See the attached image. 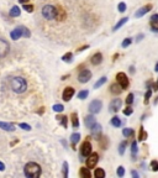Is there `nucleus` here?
<instances>
[{
  "mask_svg": "<svg viewBox=\"0 0 158 178\" xmlns=\"http://www.w3.org/2000/svg\"><path fill=\"white\" fill-rule=\"evenodd\" d=\"M41 172H42L41 167L35 162H28L24 168V173L28 178H37L41 176Z\"/></svg>",
  "mask_w": 158,
  "mask_h": 178,
  "instance_id": "1",
  "label": "nucleus"
},
{
  "mask_svg": "<svg viewBox=\"0 0 158 178\" xmlns=\"http://www.w3.org/2000/svg\"><path fill=\"white\" fill-rule=\"evenodd\" d=\"M10 84H11V88L15 93H24L26 89H27V83L26 80L22 78V77H15L11 79L10 82Z\"/></svg>",
  "mask_w": 158,
  "mask_h": 178,
  "instance_id": "2",
  "label": "nucleus"
},
{
  "mask_svg": "<svg viewBox=\"0 0 158 178\" xmlns=\"http://www.w3.org/2000/svg\"><path fill=\"white\" fill-rule=\"evenodd\" d=\"M42 15L47 20H53L57 15V8H55L53 5H45L42 8Z\"/></svg>",
  "mask_w": 158,
  "mask_h": 178,
  "instance_id": "3",
  "label": "nucleus"
},
{
  "mask_svg": "<svg viewBox=\"0 0 158 178\" xmlns=\"http://www.w3.org/2000/svg\"><path fill=\"white\" fill-rule=\"evenodd\" d=\"M116 80H118V83L121 86V88L122 89H126L129 87V78H127V76L125 74V73H122V72H120V73H118L116 74Z\"/></svg>",
  "mask_w": 158,
  "mask_h": 178,
  "instance_id": "4",
  "label": "nucleus"
},
{
  "mask_svg": "<svg viewBox=\"0 0 158 178\" xmlns=\"http://www.w3.org/2000/svg\"><path fill=\"white\" fill-rule=\"evenodd\" d=\"M101 108H103V103H101L100 100L95 99V100H93V101L89 104V113H91V114H98V113L101 110Z\"/></svg>",
  "mask_w": 158,
  "mask_h": 178,
  "instance_id": "5",
  "label": "nucleus"
},
{
  "mask_svg": "<svg viewBox=\"0 0 158 178\" xmlns=\"http://www.w3.org/2000/svg\"><path fill=\"white\" fill-rule=\"evenodd\" d=\"M98 161H99V155H98V153H90V155L88 156V160L85 161L87 167H88L89 170H90V168H94V167L97 166Z\"/></svg>",
  "mask_w": 158,
  "mask_h": 178,
  "instance_id": "6",
  "label": "nucleus"
},
{
  "mask_svg": "<svg viewBox=\"0 0 158 178\" xmlns=\"http://www.w3.org/2000/svg\"><path fill=\"white\" fill-rule=\"evenodd\" d=\"M90 78H91V72L89 69H82L78 74V80L80 83H87L90 80Z\"/></svg>",
  "mask_w": 158,
  "mask_h": 178,
  "instance_id": "7",
  "label": "nucleus"
},
{
  "mask_svg": "<svg viewBox=\"0 0 158 178\" xmlns=\"http://www.w3.org/2000/svg\"><path fill=\"white\" fill-rule=\"evenodd\" d=\"M121 105H122L121 99H114L109 104V111L110 113H118L121 109Z\"/></svg>",
  "mask_w": 158,
  "mask_h": 178,
  "instance_id": "8",
  "label": "nucleus"
},
{
  "mask_svg": "<svg viewBox=\"0 0 158 178\" xmlns=\"http://www.w3.org/2000/svg\"><path fill=\"white\" fill-rule=\"evenodd\" d=\"M91 153V143L89 141H84L80 146V155L84 157H88Z\"/></svg>",
  "mask_w": 158,
  "mask_h": 178,
  "instance_id": "9",
  "label": "nucleus"
},
{
  "mask_svg": "<svg viewBox=\"0 0 158 178\" xmlns=\"http://www.w3.org/2000/svg\"><path fill=\"white\" fill-rule=\"evenodd\" d=\"M10 51V46L5 40L0 38V57H5Z\"/></svg>",
  "mask_w": 158,
  "mask_h": 178,
  "instance_id": "10",
  "label": "nucleus"
},
{
  "mask_svg": "<svg viewBox=\"0 0 158 178\" xmlns=\"http://www.w3.org/2000/svg\"><path fill=\"white\" fill-rule=\"evenodd\" d=\"M73 95H74V88H72V87H67L64 90H63V94H62V98L64 101H69Z\"/></svg>",
  "mask_w": 158,
  "mask_h": 178,
  "instance_id": "11",
  "label": "nucleus"
},
{
  "mask_svg": "<svg viewBox=\"0 0 158 178\" xmlns=\"http://www.w3.org/2000/svg\"><path fill=\"white\" fill-rule=\"evenodd\" d=\"M90 131H91V135L94 136V137H97V139L99 140L100 135H101V125L95 122V124L93 125V128L90 129Z\"/></svg>",
  "mask_w": 158,
  "mask_h": 178,
  "instance_id": "12",
  "label": "nucleus"
},
{
  "mask_svg": "<svg viewBox=\"0 0 158 178\" xmlns=\"http://www.w3.org/2000/svg\"><path fill=\"white\" fill-rule=\"evenodd\" d=\"M152 9V5L151 4H148V5H146V6H143V8H141L140 10H137V11H136V14H135V16L136 17H142L143 15H146L147 13L150 11V10Z\"/></svg>",
  "mask_w": 158,
  "mask_h": 178,
  "instance_id": "13",
  "label": "nucleus"
},
{
  "mask_svg": "<svg viewBox=\"0 0 158 178\" xmlns=\"http://www.w3.org/2000/svg\"><path fill=\"white\" fill-rule=\"evenodd\" d=\"M90 62H91V65H93V66H98V65H100L101 62H103V55L100 53V52H97V53L90 58Z\"/></svg>",
  "mask_w": 158,
  "mask_h": 178,
  "instance_id": "14",
  "label": "nucleus"
},
{
  "mask_svg": "<svg viewBox=\"0 0 158 178\" xmlns=\"http://www.w3.org/2000/svg\"><path fill=\"white\" fill-rule=\"evenodd\" d=\"M151 29L152 31H154V32H158V14H154L152 17H151Z\"/></svg>",
  "mask_w": 158,
  "mask_h": 178,
  "instance_id": "15",
  "label": "nucleus"
},
{
  "mask_svg": "<svg viewBox=\"0 0 158 178\" xmlns=\"http://www.w3.org/2000/svg\"><path fill=\"white\" fill-rule=\"evenodd\" d=\"M95 122H97L95 118L91 116V115H88V116H85V119H84V124H85V126H87L88 129H91L93 125L95 124Z\"/></svg>",
  "mask_w": 158,
  "mask_h": 178,
  "instance_id": "16",
  "label": "nucleus"
},
{
  "mask_svg": "<svg viewBox=\"0 0 158 178\" xmlns=\"http://www.w3.org/2000/svg\"><path fill=\"white\" fill-rule=\"evenodd\" d=\"M122 90H124V89L121 88V86L119 84V83H114V84L110 86V92H111L112 94H115V95H119V94H120Z\"/></svg>",
  "mask_w": 158,
  "mask_h": 178,
  "instance_id": "17",
  "label": "nucleus"
},
{
  "mask_svg": "<svg viewBox=\"0 0 158 178\" xmlns=\"http://www.w3.org/2000/svg\"><path fill=\"white\" fill-rule=\"evenodd\" d=\"M0 129H3L5 131H15V126L10 122H4V121H0Z\"/></svg>",
  "mask_w": 158,
  "mask_h": 178,
  "instance_id": "18",
  "label": "nucleus"
},
{
  "mask_svg": "<svg viewBox=\"0 0 158 178\" xmlns=\"http://www.w3.org/2000/svg\"><path fill=\"white\" fill-rule=\"evenodd\" d=\"M10 37H11L13 40H19L20 37H22V32H21V29L20 27H16L14 31H11V32H10Z\"/></svg>",
  "mask_w": 158,
  "mask_h": 178,
  "instance_id": "19",
  "label": "nucleus"
},
{
  "mask_svg": "<svg viewBox=\"0 0 158 178\" xmlns=\"http://www.w3.org/2000/svg\"><path fill=\"white\" fill-rule=\"evenodd\" d=\"M79 174L82 178H90L91 177V173H90L88 167H82L80 171H79Z\"/></svg>",
  "mask_w": 158,
  "mask_h": 178,
  "instance_id": "20",
  "label": "nucleus"
},
{
  "mask_svg": "<svg viewBox=\"0 0 158 178\" xmlns=\"http://www.w3.org/2000/svg\"><path fill=\"white\" fill-rule=\"evenodd\" d=\"M70 143H72V146L73 147H76V145H77V142H79V140H80V135L78 134V132H74V134H72L70 135Z\"/></svg>",
  "mask_w": 158,
  "mask_h": 178,
  "instance_id": "21",
  "label": "nucleus"
},
{
  "mask_svg": "<svg viewBox=\"0 0 158 178\" xmlns=\"http://www.w3.org/2000/svg\"><path fill=\"white\" fill-rule=\"evenodd\" d=\"M70 120H72V126L74 128V129H77V128L79 126V120H78V115H77V113H72V115H70Z\"/></svg>",
  "mask_w": 158,
  "mask_h": 178,
  "instance_id": "22",
  "label": "nucleus"
},
{
  "mask_svg": "<svg viewBox=\"0 0 158 178\" xmlns=\"http://www.w3.org/2000/svg\"><path fill=\"white\" fill-rule=\"evenodd\" d=\"M20 13H21V10H20L19 6H13L9 14H10L11 17H17V16H20Z\"/></svg>",
  "mask_w": 158,
  "mask_h": 178,
  "instance_id": "23",
  "label": "nucleus"
},
{
  "mask_svg": "<svg viewBox=\"0 0 158 178\" xmlns=\"http://www.w3.org/2000/svg\"><path fill=\"white\" fill-rule=\"evenodd\" d=\"M56 19H58V20H64V19H66V13H64V10H63L61 6L57 8V15H56Z\"/></svg>",
  "mask_w": 158,
  "mask_h": 178,
  "instance_id": "24",
  "label": "nucleus"
},
{
  "mask_svg": "<svg viewBox=\"0 0 158 178\" xmlns=\"http://www.w3.org/2000/svg\"><path fill=\"white\" fill-rule=\"evenodd\" d=\"M56 119L58 120L59 124H62L64 128H67V122H68V118H67V116H64V115H58Z\"/></svg>",
  "mask_w": 158,
  "mask_h": 178,
  "instance_id": "25",
  "label": "nucleus"
},
{
  "mask_svg": "<svg viewBox=\"0 0 158 178\" xmlns=\"http://www.w3.org/2000/svg\"><path fill=\"white\" fill-rule=\"evenodd\" d=\"M127 21H129V17H124V19H121V20H120V21H119V23H118L116 25H115V26H114V31H116V30H119V29H120L121 26H124V25H125L126 23H127Z\"/></svg>",
  "mask_w": 158,
  "mask_h": 178,
  "instance_id": "26",
  "label": "nucleus"
},
{
  "mask_svg": "<svg viewBox=\"0 0 158 178\" xmlns=\"http://www.w3.org/2000/svg\"><path fill=\"white\" fill-rule=\"evenodd\" d=\"M110 124L112 125V126H115V128H120V126H121V120H120L119 116H114V118L111 119Z\"/></svg>",
  "mask_w": 158,
  "mask_h": 178,
  "instance_id": "27",
  "label": "nucleus"
},
{
  "mask_svg": "<svg viewBox=\"0 0 158 178\" xmlns=\"http://www.w3.org/2000/svg\"><path fill=\"white\" fill-rule=\"evenodd\" d=\"M105 83H106V77H101L95 84H94V89H98V88H100L101 86H104Z\"/></svg>",
  "mask_w": 158,
  "mask_h": 178,
  "instance_id": "28",
  "label": "nucleus"
},
{
  "mask_svg": "<svg viewBox=\"0 0 158 178\" xmlns=\"http://www.w3.org/2000/svg\"><path fill=\"white\" fill-rule=\"evenodd\" d=\"M122 135L125 136V137H131V136L133 135V129H130V128H126L122 130Z\"/></svg>",
  "mask_w": 158,
  "mask_h": 178,
  "instance_id": "29",
  "label": "nucleus"
},
{
  "mask_svg": "<svg viewBox=\"0 0 158 178\" xmlns=\"http://www.w3.org/2000/svg\"><path fill=\"white\" fill-rule=\"evenodd\" d=\"M89 95V92L87 90V89H84V90H80L79 93H78V99H87V97Z\"/></svg>",
  "mask_w": 158,
  "mask_h": 178,
  "instance_id": "30",
  "label": "nucleus"
},
{
  "mask_svg": "<svg viewBox=\"0 0 158 178\" xmlns=\"http://www.w3.org/2000/svg\"><path fill=\"white\" fill-rule=\"evenodd\" d=\"M94 176H95L97 178H104L105 177V172L101 168H97L95 172H94Z\"/></svg>",
  "mask_w": 158,
  "mask_h": 178,
  "instance_id": "31",
  "label": "nucleus"
},
{
  "mask_svg": "<svg viewBox=\"0 0 158 178\" xmlns=\"http://www.w3.org/2000/svg\"><path fill=\"white\" fill-rule=\"evenodd\" d=\"M72 58H73V53H70V52H67V53L62 57L63 62H66V63H68V62H72Z\"/></svg>",
  "mask_w": 158,
  "mask_h": 178,
  "instance_id": "32",
  "label": "nucleus"
},
{
  "mask_svg": "<svg viewBox=\"0 0 158 178\" xmlns=\"http://www.w3.org/2000/svg\"><path fill=\"white\" fill-rule=\"evenodd\" d=\"M126 146H127V142H126V141H122V142L120 143V146H119V153H120V155H124V153H125Z\"/></svg>",
  "mask_w": 158,
  "mask_h": 178,
  "instance_id": "33",
  "label": "nucleus"
},
{
  "mask_svg": "<svg viewBox=\"0 0 158 178\" xmlns=\"http://www.w3.org/2000/svg\"><path fill=\"white\" fill-rule=\"evenodd\" d=\"M21 29V32H22V37H30L31 34H30V30H27L25 26H20Z\"/></svg>",
  "mask_w": 158,
  "mask_h": 178,
  "instance_id": "34",
  "label": "nucleus"
},
{
  "mask_svg": "<svg viewBox=\"0 0 158 178\" xmlns=\"http://www.w3.org/2000/svg\"><path fill=\"white\" fill-rule=\"evenodd\" d=\"M131 152H132V156L133 157L137 155V142H136V141H133L132 145H131Z\"/></svg>",
  "mask_w": 158,
  "mask_h": 178,
  "instance_id": "35",
  "label": "nucleus"
},
{
  "mask_svg": "<svg viewBox=\"0 0 158 178\" xmlns=\"http://www.w3.org/2000/svg\"><path fill=\"white\" fill-rule=\"evenodd\" d=\"M53 110L56 113H62L63 110H64V107H63L62 104H55V105H53Z\"/></svg>",
  "mask_w": 158,
  "mask_h": 178,
  "instance_id": "36",
  "label": "nucleus"
},
{
  "mask_svg": "<svg viewBox=\"0 0 158 178\" xmlns=\"http://www.w3.org/2000/svg\"><path fill=\"white\" fill-rule=\"evenodd\" d=\"M131 44H132V38L127 37V38H125V40L122 41V44H121V46H122V47H129V46H130Z\"/></svg>",
  "mask_w": 158,
  "mask_h": 178,
  "instance_id": "37",
  "label": "nucleus"
},
{
  "mask_svg": "<svg viewBox=\"0 0 158 178\" xmlns=\"http://www.w3.org/2000/svg\"><path fill=\"white\" fill-rule=\"evenodd\" d=\"M147 139V134H146V131L143 130V128H141V130H140V136H139V140L140 141H143V140H146Z\"/></svg>",
  "mask_w": 158,
  "mask_h": 178,
  "instance_id": "38",
  "label": "nucleus"
},
{
  "mask_svg": "<svg viewBox=\"0 0 158 178\" xmlns=\"http://www.w3.org/2000/svg\"><path fill=\"white\" fill-rule=\"evenodd\" d=\"M63 176H64V178L68 177V163L67 162H63Z\"/></svg>",
  "mask_w": 158,
  "mask_h": 178,
  "instance_id": "39",
  "label": "nucleus"
},
{
  "mask_svg": "<svg viewBox=\"0 0 158 178\" xmlns=\"http://www.w3.org/2000/svg\"><path fill=\"white\" fill-rule=\"evenodd\" d=\"M22 8H24V10H26L27 13H32L34 11V5H31V4L30 5L28 4H24Z\"/></svg>",
  "mask_w": 158,
  "mask_h": 178,
  "instance_id": "40",
  "label": "nucleus"
},
{
  "mask_svg": "<svg viewBox=\"0 0 158 178\" xmlns=\"http://www.w3.org/2000/svg\"><path fill=\"white\" fill-rule=\"evenodd\" d=\"M132 103H133V94L130 93L127 95V98H126V104H127V105H131Z\"/></svg>",
  "mask_w": 158,
  "mask_h": 178,
  "instance_id": "41",
  "label": "nucleus"
},
{
  "mask_svg": "<svg viewBox=\"0 0 158 178\" xmlns=\"http://www.w3.org/2000/svg\"><path fill=\"white\" fill-rule=\"evenodd\" d=\"M19 126H20L21 129H24V130H26V131H30V130H31V126H30V125H28V124H25V122H21V124L19 125Z\"/></svg>",
  "mask_w": 158,
  "mask_h": 178,
  "instance_id": "42",
  "label": "nucleus"
},
{
  "mask_svg": "<svg viewBox=\"0 0 158 178\" xmlns=\"http://www.w3.org/2000/svg\"><path fill=\"white\" fill-rule=\"evenodd\" d=\"M118 9H119V11H120V13L126 11V4H125V3H120V4L118 5Z\"/></svg>",
  "mask_w": 158,
  "mask_h": 178,
  "instance_id": "43",
  "label": "nucleus"
},
{
  "mask_svg": "<svg viewBox=\"0 0 158 178\" xmlns=\"http://www.w3.org/2000/svg\"><path fill=\"white\" fill-rule=\"evenodd\" d=\"M151 95H152V89H148V90H147V93H146V95H145V99H146V104L148 103V100H150Z\"/></svg>",
  "mask_w": 158,
  "mask_h": 178,
  "instance_id": "44",
  "label": "nucleus"
},
{
  "mask_svg": "<svg viewBox=\"0 0 158 178\" xmlns=\"http://www.w3.org/2000/svg\"><path fill=\"white\" fill-rule=\"evenodd\" d=\"M132 113H133V109H132L130 105L126 108V109H124V114H125V115H131Z\"/></svg>",
  "mask_w": 158,
  "mask_h": 178,
  "instance_id": "45",
  "label": "nucleus"
},
{
  "mask_svg": "<svg viewBox=\"0 0 158 178\" xmlns=\"http://www.w3.org/2000/svg\"><path fill=\"white\" fill-rule=\"evenodd\" d=\"M151 168H152L154 172L158 171V162H157V161H152V162H151Z\"/></svg>",
  "mask_w": 158,
  "mask_h": 178,
  "instance_id": "46",
  "label": "nucleus"
},
{
  "mask_svg": "<svg viewBox=\"0 0 158 178\" xmlns=\"http://www.w3.org/2000/svg\"><path fill=\"white\" fill-rule=\"evenodd\" d=\"M124 174H125V168L122 166H120L119 168H118V176L119 177H124Z\"/></svg>",
  "mask_w": 158,
  "mask_h": 178,
  "instance_id": "47",
  "label": "nucleus"
},
{
  "mask_svg": "<svg viewBox=\"0 0 158 178\" xmlns=\"http://www.w3.org/2000/svg\"><path fill=\"white\" fill-rule=\"evenodd\" d=\"M88 47H89L88 45H87V46H83V47H79V48H78V52H83L84 50H87Z\"/></svg>",
  "mask_w": 158,
  "mask_h": 178,
  "instance_id": "48",
  "label": "nucleus"
},
{
  "mask_svg": "<svg viewBox=\"0 0 158 178\" xmlns=\"http://www.w3.org/2000/svg\"><path fill=\"white\" fill-rule=\"evenodd\" d=\"M4 170H5V164L0 161V171H4Z\"/></svg>",
  "mask_w": 158,
  "mask_h": 178,
  "instance_id": "49",
  "label": "nucleus"
},
{
  "mask_svg": "<svg viewBox=\"0 0 158 178\" xmlns=\"http://www.w3.org/2000/svg\"><path fill=\"white\" fill-rule=\"evenodd\" d=\"M131 174H132L133 177H136V178H137V177H139V173H137V172H136V171H132V172H131Z\"/></svg>",
  "mask_w": 158,
  "mask_h": 178,
  "instance_id": "50",
  "label": "nucleus"
},
{
  "mask_svg": "<svg viewBox=\"0 0 158 178\" xmlns=\"http://www.w3.org/2000/svg\"><path fill=\"white\" fill-rule=\"evenodd\" d=\"M19 2H20L21 4H27V3L30 2V0H19Z\"/></svg>",
  "mask_w": 158,
  "mask_h": 178,
  "instance_id": "51",
  "label": "nucleus"
},
{
  "mask_svg": "<svg viewBox=\"0 0 158 178\" xmlns=\"http://www.w3.org/2000/svg\"><path fill=\"white\" fill-rule=\"evenodd\" d=\"M142 38H143V35H142V34H140V35L137 36V41H141Z\"/></svg>",
  "mask_w": 158,
  "mask_h": 178,
  "instance_id": "52",
  "label": "nucleus"
},
{
  "mask_svg": "<svg viewBox=\"0 0 158 178\" xmlns=\"http://www.w3.org/2000/svg\"><path fill=\"white\" fill-rule=\"evenodd\" d=\"M153 90H158V82L153 86Z\"/></svg>",
  "mask_w": 158,
  "mask_h": 178,
  "instance_id": "53",
  "label": "nucleus"
},
{
  "mask_svg": "<svg viewBox=\"0 0 158 178\" xmlns=\"http://www.w3.org/2000/svg\"><path fill=\"white\" fill-rule=\"evenodd\" d=\"M45 111V108H41V110H38V114H43Z\"/></svg>",
  "mask_w": 158,
  "mask_h": 178,
  "instance_id": "54",
  "label": "nucleus"
},
{
  "mask_svg": "<svg viewBox=\"0 0 158 178\" xmlns=\"http://www.w3.org/2000/svg\"><path fill=\"white\" fill-rule=\"evenodd\" d=\"M130 72H131V73H133V72H135V68H133V67H131V68H130Z\"/></svg>",
  "mask_w": 158,
  "mask_h": 178,
  "instance_id": "55",
  "label": "nucleus"
},
{
  "mask_svg": "<svg viewBox=\"0 0 158 178\" xmlns=\"http://www.w3.org/2000/svg\"><path fill=\"white\" fill-rule=\"evenodd\" d=\"M154 69H156V71H157V72H158V63H157V65H156V68H154Z\"/></svg>",
  "mask_w": 158,
  "mask_h": 178,
  "instance_id": "56",
  "label": "nucleus"
}]
</instances>
